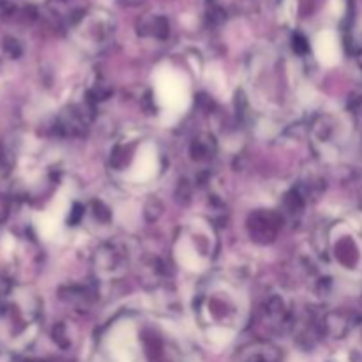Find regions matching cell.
<instances>
[{
  "label": "cell",
  "mask_w": 362,
  "mask_h": 362,
  "mask_svg": "<svg viewBox=\"0 0 362 362\" xmlns=\"http://www.w3.org/2000/svg\"><path fill=\"white\" fill-rule=\"evenodd\" d=\"M251 362H269V361H265V359H260V357H257V359H253Z\"/></svg>",
  "instance_id": "1"
}]
</instances>
